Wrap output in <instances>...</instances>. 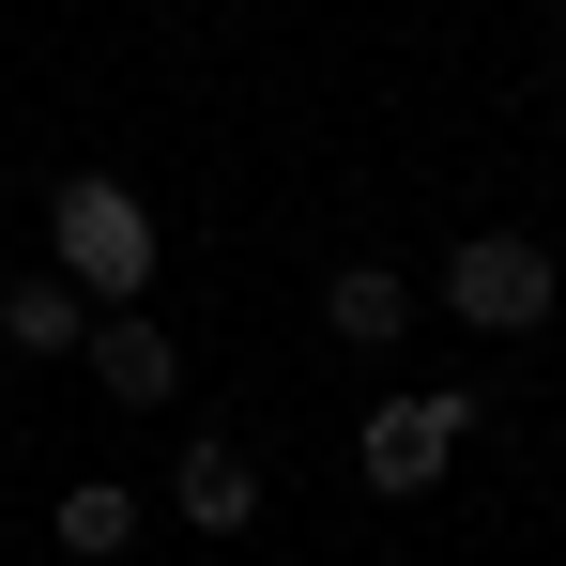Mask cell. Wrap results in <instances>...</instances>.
I'll return each mask as SVG.
<instances>
[{
    "instance_id": "7a4b0ae2",
    "label": "cell",
    "mask_w": 566,
    "mask_h": 566,
    "mask_svg": "<svg viewBox=\"0 0 566 566\" xmlns=\"http://www.w3.org/2000/svg\"><path fill=\"white\" fill-rule=\"evenodd\" d=\"M566 306V261L536 245V230H474V245H444V322H474V337H536Z\"/></svg>"
},
{
    "instance_id": "52a82bcc",
    "label": "cell",
    "mask_w": 566,
    "mask_h": 566,
    "mask_svg": "<svg viewBox=\"0 0 566 566\" xmlns=\"http://www.w3.org/2000/svg\"><path fill=\"white\" fill-rule=\"evenodd\" d=\"M77 322H93V291H77V276L0 291V353H31V368H62V353H77Z\"/></svg>"
},
{
    "instance_id": "ba28073f",
    "label": "cell",
    "mask_w": 566,
    "mask_h": 566,
    "mask_svg": "<svg viewBox=\"0 0 566 566\" xmlns=\"http://www.w3.org/2000/svg\"><path fill=\"white\" fill-rule=\"evenodd\" d=\"M46 536H62V552H77V566H107V552H138V490H123V474H77Z\"/></svg>"
},
{
    "instance_id": "6da1fadb",
    "label": "cell",
    "mask_w": 566,
    "mask_h": 566,
    "mask_svg": "<svg viewBox=\"0 0 566 566\" xmlns=\"http://www.w3.org/2000/svg\"><path fill=\"white\" fill-rule=\"evenodd\" d=\"M474 413H490V398H460V382H413V398H368V429H353V474H368L382 505H413V490H444V460L474 444Z\"/></svg>"
},
{
    "instance_id": "5b68a950",
    "label": "cell",
    "mask_w": 566,
    "mask_h": 566,
    "mask_svg": "<svg viewBox=\"0 0 566 566\" xmlns=\"http://www.w3.org/2000/svg\"><path fill=\"white\" fill-rule=\"evenodd\" d=\"M169 521H185V536H245V521H261V460H245L230 429H199L185 460H169Z\"/></svg>"
},
{
    "instance_id": "9c48e42d",
    "label": "cell",
    "mask_w": 566,
    "mask_h": 566,
    "mask_svg": "<svg viewBox=\"0 0 566 566\" xmlns=\"http://www.w3.org/2000/svg\"><path fill=\"white\" fill-rule=\"evenodd\" d=\"M552 62H566V31H552Z\"/></svg>"
},
{
    "instance_id": "277c9868",
    "label": "cell",
    "mask_w": 566,
    "mask_h": 566,
    "mask_svg": "<svg viewBox=\"0 0 566 566\" xmlns=\"http://www.w3.org/2000/svg\"><path fill=\"white\" fill-rule=\"evenodd\" d=\"M77 368H93V398H123V413H169L185 398V353H169V322L123 291L107 322H77Z\"/></svg>"
},
{
    "instance_id": "8992f818",
    "label": "cell",
    "mask_w": 566,
    "mask_h": 566,
    "mask_svg": "<svg viewBox=\"0 0 566 566\" xmlns=\"http://www.w3.org/2000/svg\"><path fill=\"white\" fill-rule=\"evenodd\" d=\"M413 306H429V291L398 276V261H337V276H322V322H337V353H398V337H413Z\"/></svg>"
},
{
    "instance_id": "3957f363",
    "label": "cell",
    "mask_w": 566,
    "mask_h": 566,
    "mask_svg": "<svg viewBox=\"0 0 566 566\" xmlns=\"http://www.w3.org/2000/svg\"><path fill=\"white\" fill-rule=\"evenodd\" d=\"M46 230H62V276H77V291H107V306L154 291V199H138V185L77 169V185L46 199Z\"/></svg>"
}]
</instances>
